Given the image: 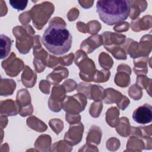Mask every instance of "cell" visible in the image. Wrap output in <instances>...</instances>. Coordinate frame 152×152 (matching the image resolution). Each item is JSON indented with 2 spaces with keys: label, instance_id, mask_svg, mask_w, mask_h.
<instances>
[{
  "label": "cell",
  "instance_id": "obj_3",
  "mask_svg": "<svg viewBox=\"0 0 152 152\" xmlns=\"http://www.w3.org/2000/svg\"><path fill=\"white\" fill-rule=\"evenodd\" d=\"M133 120L140 124H149L152 121V107L150 104H144L137 108L132 113Z\"/></svg>",
  "mask_w": 152,
  "mask_h": 152
},
{
  "label": "cell",
  "instance_id": "obj_2",
  "mask_svg": "<svg viewBox=\"0 0 152 152\" xmlns=\"http://www.w3.org/2000/svg\"><path fill=\"white\" fill-rule=\"evenodd\" d=\"M96 8L100 20L106 24L112 26L128 18L131 11V5L126 0L98 1Z\"/></svg>",
  "mask_w": 152,
  "mask_h": 152
},
{
  "label": "cell",
  "instance_id": "obj_5",
  "mask_svg": "<svg viewBox=\"0 0 152 152\" xmlns=\"http://www.w3.org/2000/svg\"><path fill=\"white\" fill-rule=\"evenodd\" d=\"M9 3L12 8L17 10H23L26 7L28 1L11 0L9 1Z\"/></svg>",
  "mask_w": 152,
  "mask_h": 152
},
{
  "label": "cell",
  "instance_id": "obj_1",
  "mask_svg": "<svg viewBox=\"0 0 152 152\" xmlns=\"http://www.w3.org/2000/svg\"><path fill=\"white\" fill-rule=\"evenodd\" d=\"M42 42L49 52L56 55H61L69 50L72 37L65 26L50 24L45 30Z\"/></svg>",
  "mask_w": 152,
  "mask_h": 152
},
{
  "label": "cell",
  "instance_id": "obj_4",
  "mask_svg": "<svg viewBox=\"0 0 152 152\" xmlns=\"http://www.w3.org/2000/svg\"><path fill=\"white\" fill-rule=\"evenodd\" d=\"M11 39L5 35L1 34V58L4 59L8 55L11 46Z\"/></svg>",
  "mask_w": 152,
  "mask_h": 152
}]
</instances>
